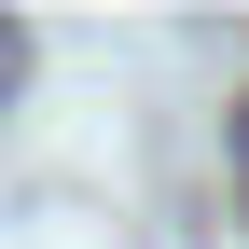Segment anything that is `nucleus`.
I'll return each mask as SVG.
<instances>
[{
	"label": "nucleus",
	"instance_id": "nucleus-2",
	"mask_svg": "<svg viewBox=\"0 0 249 249\" xmlns=\"http://www.w3.org/2000/svg\"><path fill=\"white\" fill-rule=\"evenodd\" d=\"M235 194H249V97H235Z\"/></svg>",
	"mask_w": 249,
	"mask_h": 249
},
{
	"label": "nucleus",
	"instance_id": "nucleus-1",
	"mask_svg": "<svg viewBox=\"0 0 249 249\" xmlns=\"http://www.w3.org/2000/svg\"><path fill=\"white\" fill-rule=\"evenodd\" d=\"M14 70H28V28H0V97H14Z\"/></svg>",
	"mask_w": 249,
	"mask_h": 249
}]
</instances>
